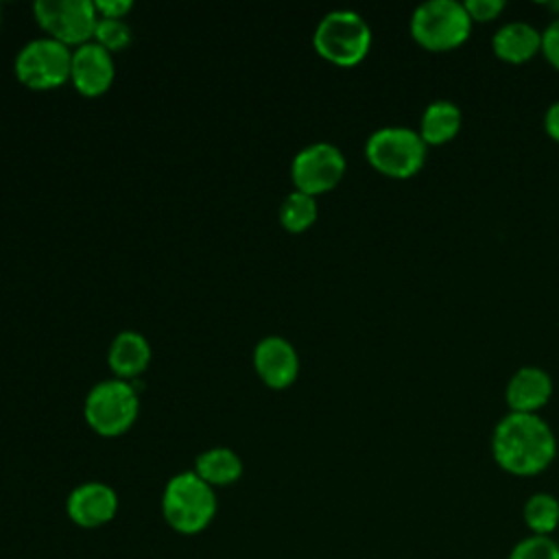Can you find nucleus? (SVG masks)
I'll return each mask as SVG.
<instances>
[{
    "mask_svg": "<svg viewBox=\"0 0 559 559\" xmlns=\"http://www.w3.org/2000/svg\"><path fill=\"white\" fill-rule=\"evenodd\" d=\"M94 7L100 17H122L133 4L129 0H96Z\"/></svg>",
    "mask_w": 559,
    "mask_h": 559,
    "instance_id": "obj_24",
    "label": "nucleus"
},
{
    "mask_svg": "<svg viewBox=\"0 0 559 559\" xmlns=\"http://www.w3.org/2000/svg\"><path fill=\"white\" fill-rule=\"evenodd\" d=\"M507 559H559V542L548 535H526L511 548Z\"/></svg>",
    "mask_w": 559,
    "mask_h": 559,
    "instance_id": "obj_20",
    "label": "nucleus"
},
{
    "mask_svg": "<svg viewBox=\"0 0 559 559\" xmlns=\"http://www.w3.org/2000/svg\"><path fill=\"white\" fill-rule=\"evenodd\" d=\"M317 218V201L301 190L290 192L280 205V221L288 231H304Z\"/></svg>",
    "mask_w": 559,
    "mask_h": 559,
    "instance_id": "obj_19",
    "label": "nucleus"
},
{
    "mask_svg": "<svg viewBox=\"0 0 559 559\" xmlns=\"http://www.w3.org/2000/svg\"><path fill=\"white\" fill-rule=\"evenodd\" d=\"M162 515L181 535H197L216 515V493L194 469L175 474L162 493Z\"/></svg>",
    "mask_w": 559,
    "mask_h": 559,
    "instance_id": "obj_2",
    "label": "nucleus"
},
{
    "mask_svg": "<svg viewBox=\"0 0 559 559\" xmlns=\"http://www.w3.org/2000/svg\"><path fill=\"white\" fill-rule=\"evenodd\" d=\"M66 511L76 526L98 528L114 520L118 511V496L109 485L90 480L70 491Z\"/></svg>",
    "mask_w": 559,
    "mask_h": 559,
    "instance_id": "obj_10",
    "label": "nucleus"
},
{
    "mask_svg": "<svg viewBox=\"0 0 559 559\" xmlns=\"http://www.w3.org/2000/svg\"><path fill=\"white\" fill-rule=\"evenodd\" d=\"M94 39L105 50L124 48L131 41V28L122 17H98L94 28Z\"/></svg>",
    "mask_w": 559,
    "mask_h": 559,
    "instance_id": "obj_21",
    "label": "nucleus"
},
{
    "mask_svg": "<svg viewBox=\"0 0 559 559\" xmlns=\"http://www.w3.org/2000/svg\"><path fill=\"white\" fill-rule=\"evenodd\" d=\"M70 76L74 87L85 96L103 94L114 81V59L111 52L105 50L96 41L81 44L72 52Z\"/></svg>",
    "mask_w": 559,
    "mask_h": 559,
    "instance_id": "obj_11",
    "label": "nucleus"
},
{
    "mask_svg": "<svg viewBox=\"0 0 559 559\" xmlns=\"http://www.w3.org/2000/svg\"><path fill=\"white\" fill-rule=\"evenodd\" d=\"M107 360L111 371L120 378H135L151 360V345L140 332L124 330L114 338Z\"/></svg>",
    "mask_w": 559,
    "mask_h": 559,
    "instance_id": "obj_16",
    "label": "nucleus"
},
{
    "mask_svg": "<svg viewBox=\"0 0 559 559\" xmlns=\"http://www.w3.org/2000/svg\"><path fill=\"white\" fill-rule=\"evenodd\" d=\"M297 190L306 194H321L332 190L345 175V155L330 142H314L301 148L290 166Z\"/></svg>",
    "mask_w": 559,
    "mask_h": 559,
    "instance_id": "obj_9",
    "label": "nucleus"
},
{
    "mask_svg": "<svg viewBox=\"0 0 559 559\" xmlns=\"http://www.w3.org/2000/svg\"><path fill=\"white\" fill-rule=\"evenodd\" d=\"M463 7L472 24L474 22L485 24V22H493L507 9V2L504 0H465Z\"/></svg>",
    "mask_w": 559,
    "mask_h": 559,
    "instance_id": "obj_22",
    "label": "nucleus"
},
{
    "mask_svg": "<svg viewBox=\"0 0 559 559\" xmlns=\"http://www.w3.org/2000/svg\"><path fill=\"white\" fill-rule=\"evenodd\" d=\"M194 472L212 487L231 485L242 474L240 456L229 448H210L197 456Z\"/></svg>",
    "mask_w": 559,
    "mask_h": 559,
    "instance_id": "obj_17",
    "label": "nucleus"
},
{
    "mask_svg": "<svg viewBox=\"0 0 559 559\" xmlns=\"http://www.w3.org/2000/svg\"><path fill=\"white\" fill-rule=\"evenodd\" d=\"M312 41L323 59L336 66H356L371 48V28L360 13L336 9L319 20Z\"/></svg>",
    "mask_w": 559,
    "mask_h": 559,
    "instance_id": "obj_5",
    "label": "nucleus"
},
{
    "mask_svg": "<svg viewBox=\"0 0 559 559\" xmlns=\"http://www.w3.org/2000/svg\"><path fill=\"white\" fill-rule=\"evenodd\" d=\"M253 365L260 378L273 386H288L299 371V358L295 347L282 336H266L253 349Z\"/></svg>",
    "mask_w": 559,
    "mask_h": 559,
    "instance_id": "obj_12",
    "label": "nucleus"
},
{
    "mask_svg": "<svg viewBox=\"0 0 559 559\" xmlns=\"http://www.w3.org/2000/svg\"><path fill=\"white\" fill-rule=\"evenodd\" d=\"M522 518L531 535H552L559 526V500L552 493L537 491L528 496L522 509Z\"/></svg>",
    "mask_w": 559,
    "mask_h": 559,
    "instance_id": "obj_18",
    "label": "nucleus"
},
{
    "mask_svg": "<svg viewBox=\"0 0 559 559\" xmlns=\"http://www.w3.org/2000/svg\"><path fill=\"white\" fill-rule=\"evenodd\" d=\"M546 9H550V11H555V13L559 15V2H548V4H546Z\"/></svg>",
    "mask_w": 559,
    "mask_h": 559,
    "instance_id": "obj_26",
    "label": "nucleus"
},
{
    "mask_svg": "<svg viewBox=\"0 0 559 559\" xmlns=\"http://www.w3.org/2000/svg\"><path fill=\"white\" fill-rule=\"evenodd\" d=\"M411 37L426 50L445 52L467 41L472 20L463 2L426 0L411 15Z\"/></svg>",
    "mask_w": 559,
    "mask_h": 559,
    "instance_id": "obj_4",
    "label": "nucleus"
},
{
    "mask_svg": "<svg viewBox=\"0 0 559 559\" xmlns=\"http://www.w3.org/2000/svg\"><path fill=\"white\" fill-rule=\"evenodd\" d=\"M491 48L504 63H526L542 52V31L522 20L507 22L493 33Z\"/></svg>",
    "mask_w": 559,
    "mask_h": 559,
    "instance_id": "obj_14",
    "label": "nucleus"
},
{
    "mask_svg": "<svg viewBox=\"0 0 559 559\" xmlns=\"http://www.w3.org/2000/svg\"><path fill=\"white\" fill-rule=\"evenodd\" d=\"M542 55L559 72V15H555L542 31Z\"/></svg>",
    "mask_w": 559,
    "mask_h": 559,
    "instance_id": "obj_23",
    "label": "nucleus"
},
{
    "mask_svg": "<svg viewBox=\"0 0 559 559\" xmlns=\"http://www.w3.org/2000/svg\"><path fill=\"white\" fill-rule=\"evenodd\" d=\"M463 114L459 105L452 100H432L426 105L421 118H419V135L426 142V146H441L454 140L461 131Z\"/></svg>",
    "mask_w": 559,
    "mask_h": 559,
    "instance_id": "obj_15",
    "label": "nucleus"
},
{
    "mask_svg": "<svg viewBox=\"0 0 559 559\" xmlns=\"http://www.w3.org/2000/svg\"><path fill=\"white\" fill-rule=\"evenodd\" d=\"M138 415V393L124 380H103L85 397L87 424L105 437L124 432Z\"/></svg>",
    "mask_w": 559,
    "mask_h": 559,
    "instance_id": "obj_6",
    "label": "nucleus"
},
{
    "mask_svg": "<svg viewBox=\"0 0 559 559\" xmlns=\"http://www.w3.org/2000/svg\"><path fill=\"white\" fill-rule=\"evenodd\" d=\"M544 129L548 138H552L559 144V100L550 103L546 114H544Z\"/></svg>",
    "mask_w": 559,
    "mask_h": 559,
    "instance_id": "obj_25",
    "label": "nucleus"
},
{
    "mask_svg": "<svg viewBox=\"0 0 559 559\" xmlns=\"http://www.w3.org/2000/svg\"><path fill=\"white\" fill-rule=\"evenodd\" d=\"M35 17L61 44H87L96 28V7L90 0H37Z\"/></svg>",
    "mask_w": 559,
    "mask_h": 559,
    "instance_id": "obj_8",
    "label": "nucleus"
},
{
    "mask_svg": "<svg viewBox=\"0 0 559 559\" xmlns=\"http://www.w3.org/2000/svg\"><path fill=\"white\" fill-rule=\"evenodd\" d=\"M552 395V378L548 371L535 365L520 367L507 382L504 400L509 413H533L537 415L539 408L548 404Z\"/></svg>",
    "mask_w": 559,
    "mask_h": 559,
    "instance_id": "obj_13",
    "label": "nucleus"
},
{
    "mask_svg": "<svg viewBox=\"0 0 559 559\" xmlns=\"http://www.w3.org/2000/svg\"><path fill=\"white\" fill-rule=\"evenodd\" d=\"M428 146L417 129L389 124L376 129L365 144L367 162L391 179H411L426 164Z\"/></svg>",
    "mask_w": 559,
    "mask_h": 559,
    "instance_id": "obj_3",
    "label": "nucleus"
},
{
    "mask_svg": "<svg viewBox=\"0 0 559 559\" xmlns=\"http://www.w3.org/2000/svg\"><path fill=\"white\" fill-rule=\"evenodd\" d=\"M72 52L66 44L52 37L31 39L15 57L17 79L33 90L61 85L70 76Z\"/></svg>",
    "mask_w": 559,
    "mask_h": 559,
    "instance_id": "obj_7",
    "label": "nucleus"
},
{
    "mask_svg": "<svg viewBox=\"0 0 559 559\" xmlns=\"http://www.w3.org/2000/svg\"><path fill=\"white\" fill-rule=\"evenodd\" d=\"M491 454L511 476H537L557 456L552 428L533 413H507L493 426Z\"/></svg>",
    "mask_w": 559,
    "mask_h": 559,
    "instance_id": "obj_1",
    "label": "nucleus"
}]
</instances>
